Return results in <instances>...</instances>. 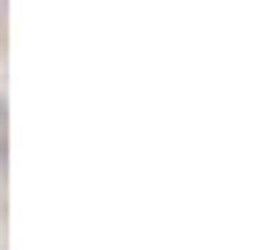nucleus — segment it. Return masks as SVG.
Masks as SVG:
<instances>
[{"label":"nucleus","mask_w":259,"mask_h":250,"mask_svg":"<svg viewBox=\"0 0 259 250\" xmlns=\"http://www.w3.org/2000/svg\"><path fill=\"white\" fill-rule=\"evenodd\" d=\"M0 111H5V107H0Z\"/></svg>","instance_id":"f257e3e1"}]
</instances>
